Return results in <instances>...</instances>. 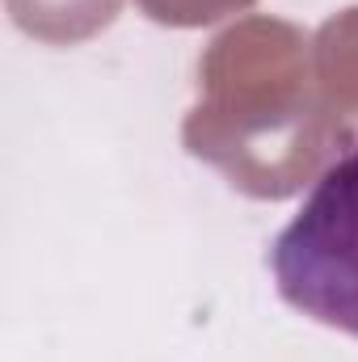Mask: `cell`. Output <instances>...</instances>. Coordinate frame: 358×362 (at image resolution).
<instances>
[{"mask_svg":"<svg viewBox=\"0 0 358 362\" xmlns=\"http://www.w3.org/2000/svg\"><path fill=\"white\" fill-rule=\"evenodd\" d=\"M270 270L295 312L358 337V144L316 177L278 232Z\"/></svg>","mask_w":358,"mask_h":362,"instance_id":"1","label":"cell"}]
</instances>
